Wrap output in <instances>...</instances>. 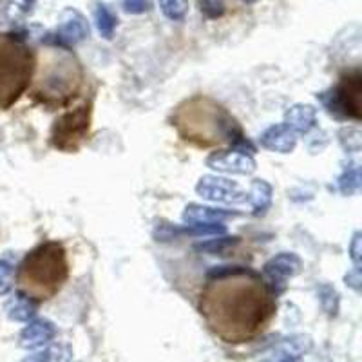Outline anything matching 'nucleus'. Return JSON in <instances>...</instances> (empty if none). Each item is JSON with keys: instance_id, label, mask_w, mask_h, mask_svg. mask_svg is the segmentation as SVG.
<instances>
[{"instance_id": "f3484780", "label": "nucleus", "mask_w": 362, "mask_h": 362, "mask_svg": "<svg viewBox=\"0 0 362 362\" xmlns=\"http://www.w3.org/2000/svg\"><path fill=\"white\" fill-rule=\"evenodd\" d=\"M272 199H274V189L267 180L252 181L250 190H248V203L252 205L254 216L267 214V210L272 205Z\"/></svg>"}, {"instance_id": "39448f33", "label": "nucleus", "mask_w": 362, "mask_h": 362, "mask_svg": "<svg viewBox=\"0 0 362 362\" xmlns=\"http://www.w3.org/2000/svg\"><path fill=\"white\" fill-rule=\"evenodd\" d=\"M35 71L33 51L22 35H0V109H8L28 89Z\"/></svg>"}, {"instance_id": "7ed1b4c3", "label": "nucleus", "mask_w": 362, "mask_h": 362, "mask_svg": "<svg viewBox=\"0 0 362 362\" xmlns=\"http://www.w3.org/2000/svg\"><path fill=\"white\" fill-rule=\"evenodd\" d=\"M69 274L67 255L58 241H45L24 257L18 270L21 292L31 299H49L62 288Z\"/></svg>"}, {"instance_id": "a878e982", "label": "nucleus", "mask_w": 362, "mask_h": 362, "mask_svg": "<svg viewBox=\"0 0 362 362\" xmlns=\"http://www.w3.org/2000/svg\"><path fill=\"white\" fill-rule=\"evenodd\" d=\"M124 11L129 15H144L151 9V0H122Z\"/></svg>"}, {"instance_id": "a211bd4d", "label": "nucleus", "mask_w": 362, "mask_h": 362, "mask_svg": "<svg viewBox=\"0 0 362 362\" xmlns=\"http://www.w3.org/2000/svg\"><path fill=\"white\" fill-rule=\"evenodd\" d=\"M95 24L98 29L100 37L105 40H111L115 37L116 25H118V17L116 13L103 2H96L95 4Z\"/></svg>"}, {"instance_id": "4be33fe9", "label": "nucleus", "mask_w": 362, "mask_h": 362, "mask_svg": "<svg viewBox=\"0 0 362 362\" xmlns=\"http://www.w3.org/2000/svg\"><path fill=\"white\" fill-rule=\"evenodd\" d=\"M317 296H319V303H321L322 310H325L328 315H337L339 293L334 286H329V284H322L321 288L317 290Z\"/></svg>"}, {"instance_id": "b1692460", "label": "nucleus", "mask_w": 362, "mask_h": 362, "mask_svg": "<svg viewBox=\"0 0 362 362\" xmlns=\"http://www.w3.org/2000/svg\"><path fill=\"white\" fill-rule=\"evenodd\" d=\"M225 0H199V11L209 21H216L225 15Z\"/></svg>"}, {"instance_id": "f03ea898", "label": "nucleus", "mask_w": 362, "mask_h": 362, "mask_svg": "<svg viewBox=\"0 0 362 362\" xmlns=\"http://www.w3.org/2000/svg\"><path fill=\"white\" fill-rule=\"evenodd\" d=\"M174 125L183 140L199 147L230 144L232 151L252 156L255 147L223 105L206 96L185 100L174 115Z\"/></svg>"}, {"instance_id": "ddd939ff", "label": "nucleus", "mask_w": 362, "mask_h": 362, "mask_svg": "<svg viewBox=\"0 0 362 362\" xmlns=\"http://www.w3.org/2000/svg\"><path fill=\"white\" fill-rule=\"evenodd\" d=\"M57 335V326L49 319H31L18 335V344L24 350H40Z\"/></svg>"}, {"instance_id": "cd10ccee", "label": "nucleus", "mask_w": 362, "mask_h": 362, "mask_svg": "<svg viewBox=\"0 0 362 362\" xmlns=\"http://www.w3.org/2000/svg\"><path fill=\"white\" fill-rule=\"evenodd\" d=\"M344 281H346V284L350 286V288L355 290V292H361V281H362L361 279V268L355 267L354 270L348 272L344 277Z\"/></svg>"}, {"instance_id": "6e6552de", "label": "nucleus", "mask_w": 362, "mask_h": 362, "mask_svg": "<svg viewBox=\"0 0 362 362\" xmlns=\"http://www.w3.org/2000/svg\"><path fill=\"white\" fill-rule=\"evenodd\" d=\"M89 33V22H87L82 13L74 8H66L58 17V25L54 29V33L45 35L42 40L54 45L58 49L67 51L69 47H74V45H78L80 42L86 40Z\"/></svg>"}, {"instance_id": "393cba45", "label": "nucleus", "mask_w": 362, "mask_h": 362, "mask_svg": "<svg viewBox=\"0 0 362 362\" xmlns=\"http://www.w3.org/2000/svg\"><path fill=\"white\" fill-rule=\"evenodd\" d=\"M13 288V264L0 259V296H8Z\"/></svg>"}, {"instance_id": "9b49d317", "label": "nucleus", "mask_w": 362, "mask_h": 362, "mask_svg": "<svg viewBox=\"0 0 362 362\" xmlns=\"http://www.w3.org/2000/svg\"><path fill=\"white\" fill-rule=\"evenodd\" d=\"M206 167L221 174H235V176H250L255 173L257 165L254 158L238 151H219L206 158Z\"/></svg>"}, {"instance_id": "9d476101", "label": "nucleus", "mask_w": 362, "mask_h": 362, "mask_svg": "<svg viewBox=\"0 0 362 362\" xmlns=\"http://www.w3.org/2000/svg\"><path fill=\"white\" fill-rule=\"evenodd\" d=\"M300 268H303V263L292 252H283L268 259L263 267V277L272 296H281L288 286V279L296 277Z\"/></svg>"}, {"instance_id": "412c9836", "label": "nucleus", "mask_w": 362, "mask_h": 362, "mask_svg": "<svg viewBox=\"0 0 362 362\" xmlns=\"http://www.w3.org/2000/svg\"><path fill=\"white\" fill-rule=\"evenodd\" d=\"M239 243V238H228V235H219L218 239H209L205 243H199L198 250L209 252L212 255H223L228 248H232L234 245Z\"/></svg>"}, {"instance_id": "423d86ee", "label": "nucleus", "mask_w": 362, "mask_h": 362, "mask_svg": "<svg viewBox=\"0 0 362 362\" xmlns=\"http://www.w3.org/2000/svg\"><path fill=\"white\" fill-rule=\"evenodd\" d=\"M361 95H362V74L355 69L344 74L341 83L322 90L317 100L329 116L337 119H361Z\"/></svg>"}, {"instance_id": "0eeeda50", "label": "nucleus", "mask_w": 362, "mask_h": 362, "mask_svg": "<svg viewBox=\"0 0 362 362\" xmlns=\"http://www.w3.org/2000/svg\"><path fill=\"white\" fill-rule=\"evenodd\" d=\"M93 103L86 102L54 119L51 127V145L64 153H76L87 141L90 131Z\"/></svg>"}, {"instance_id": "5701e85b", "label": "nucleus", "mask_w": 362, "mask_h": 362, "mask_svg": "<svg viewBox=\"0 0 362 362\" xmlns=\"http://www.w3.org/2000/svg\"><path fill=\"white\" fill-rule=\"evenodd\" d=\"M341 136V144L342 147L348 151V153H358L361 151V131L357 127H348L342 129L339 132Z\"/></svg>"}, {"instance_id": "1a4fd4ad", "label": "nucleus", "mask_w": 362, "mask_h": 362, "mask_svg": "<svg viewBox=\"0 0 362 362\" xmlns=\"http://www.w3.org/2000/svg\"><path fill=\"white\" fill-rule=\"evenodd\" d=\"M196 192L210 203H223V205L248 203V192L241 189L238 181L214 176V174H206V176L199 177V181L196 183Z\"/></svg>"}, {"instance_id": "2f4dec72", "label": "nucleus", "mask_w": 362, "mask_h": 362, "mask_svg": "<svg viewBox=\"0 0 362 362\" xmlns=\"http://www.w3.org/2000/svg\"><path fill=\"white\" fill-rule=\"evenodd\" d=\"M245 4H255V2H259V0H243Z\"/></svg>"}, {"instance_id": "f257e3e1", "label": "nucleus", "mask_w": 362, "mask_h": 362, "mask_svg": "<svg viewBox=\"0 0 362 362\" xmlns=\"http://www.w3.org/2000/svg\"><path fill=\"white\" fill-rule=\"evenodd\" d=\"M202 296V312L210 328L226 342L254 337L276 312L264 281L245 267H214Z\"/></svg>"}, {"instance_id": "c756f323", "label": "nucleus", "mask_w": 362, "mask_h": 362, "mask_svg": "<svg viewBox=\"0 0 362 362\" xmlns=\"http://www.w3.org/2000/svg\"><path fill=\"white\" fill-rule=\"evenodd\" d=\"M11 2H13V8H17L18 11L28 15V13L33 11L35 2H37V0H11Z\"/></svg>"}, {"instance_id": "2eb2a0df", "label": "nucleus", "mask_w": 362, "mask_h": 362, "mask_svg": "<svg viewBox=\"0 0 362 362\" xmlns=\"http://www.w3.org/2000/svg\"><path fill=\"white\" fill-rule=\"evenodd\" d=\"M290 131L299 134H308L317 124V112L312 105L308 103H296L288 111L284 112V122H283Z\"/></svg>"}, {"instance_id": "7c9ffc66", "label": "nucleus", "mask_w": 362, "mask_h": 362, "mask_svg": "<svg viewBox=\"0 0 362 362\" xmlns=\"http://www.w3.org/2000/svg\"><path fill=\"white\" fill-rule=\"evenodd\" d=\"M276 362H303L300 357H277Z\"/></svg>"}, {"instance_id": "f8f14e48", "label": "nucleus", "mask_w": 362, "mask_h": 362, "mask_svg": "<svg viewBox=\"0 0 362 362\" xmlns=\"http://www.w3.org/2000/svg\"><path fill=\"white\" fill-rule=\"evenodd\" d=\"M243 216L238 210H226L218 209V206H206L199 205V203H189L183 210V221L185 225H218V223H225L228 219L239 218Z\"/></svg>"}, {"instance_id": "bb28decb", "label": "nucleus", "mask_w": 362, "mask_h": 362, "mask_svg": "<svg viewBox=\"0 0 362 362\" xmlns=\"http://www.w3.org/2000/svg\"><path fill=\"white\" fill-rule=\"evenodd\" d=\"M361 232H357V234L354 235V239H351L350 243V257L351 261H354V264L357 268H361V261H362V245H361Z\"/></svg>"}, {"instance_id": "6ab92c4d", "label": "nucleus", "mask_w": 362, "mask_h": 362, "mask_svg": "<svg viewBox=\"0 0 362 362\" xmlns=\"http://www.w3.org/2000/svg\"><path fill=\"white\" fill-rule=\"evenodd\" d=\"M362 185L361 176V165L357 161H350L342 170L341 176L337 177V187L344 196H351V194L358 192Z\"/></svg>"}, {"instance_id": "dca6fc26", "label": "nucleus", "mask_w": 362, "mask_h": 362, "mask_svg": "<svg viewBox=\"0 0 362 362\" xmlns=\"http://www.w3.org/2000/svg\"><path fill=\"white\" fill-rule=\"evenodd\" d=\"M37 300L25 296L24 292H17L6 303V315L15 322H29L37 315Z\"/></svg>"}, {"instance_id": "20e7f679", "label": "nucleus", "mask_w": 362, "mask_h": 362, "mask_svg": "<svg viewBox=\"0 0 362 362\" xmlns=\"http://www.w3.org/2000/svg\"><path fill=\"white\" fill-rule=\"evenodd\" d=\"M82 87V67L66 49L49 53L38 71L35 96L45 105L60 107L76 96Z\"/></svg>"}, {"instance_id": "4468645a", "label": "nucleus", "mask_w": 362, "mask_h": 362, "mask_svg": "<svg viewBox=\"0 0 362 362\" xmlns=\"http://www.w3.org/2000/svg\"><path fill=\"white\" fill-rule=\"evenodd\" d=\"M261 145L267 151L279 154H290L297 145V134L284 124H274L261 134Z\"/></svg>"}, {"instance_id": "c85d7f7f", "label": "nucleus", "mask_w": 362, "mask_h": 362, "mask_svg": "<svg viewBox=\"0 0 362 362\" xmlns=\"http://www.w3.org/2000/svg\"><path fill=\"white\" fill-rule=\"evenodd\" d=\"M51 357H53V350H42L28 355V357L22 358L21 362H49Z\"/></svg>"}, {"instance_id": "aec40b11", "label": "nucleus", "mask_w": 362, "mask_h": 362, "mask_svg": "<svg viewBox=\"0 0 362 362\" xmlns=\"http://www.w3.org/2000/svg\"><path fill=\"white\" fill-rule=\"evenodd\" d=\"M160 9L169 21L180 22L189 13V0H160Z\"/></svg>"}]
</instances>
